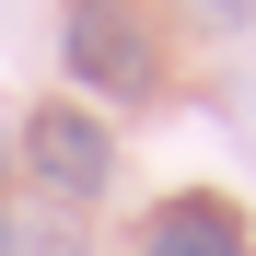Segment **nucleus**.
I'll use <instances>...</instances> for the list:
<instances>
[{"instance_id": "4", "label": "nucleus", "mask_w": 256, "mask_h": 256, "mask_svg": "<svg viewBox=\"0 0 256 256\" xmlns=\"http://www.w3.org/2000/svg\"><path fill=\"white\" fill-rule=\"evenodd\" d=\"M0 256H24V244H12V222H0Z\"/></svg>"}, {"instance_id": "1", "label": "nucleus", "mask_w": 256, "mask_h": 256, "mask_svg": "<svg viewBox=\"0 0 256 256\" xmlns=\"http://www.w3.org/2000/svg\"><path fill=\"white\" fill-rule=\"evenodd\" d=\"M58 58L82 94H105V105H152L163 94V35L140 0H70L58 12Z\"/></svg>"}, {"instance_id": "3", "label": "nucleus", "mask_w": 256, "mask_h": 256, "mask_svg": "<svg viewBox=\"0 0 256 256\" xmlns=\"http://www.w3.org/2000/svg\"><path fill=\"white\" fill-rule=\"evenodd\" d=\"M140 256H256V233H244V210H233V198L186 186V198H163L152 222H140Z\"/></svg>"}, {"instance_id": "2", "label": "nucleus", "mask_w": 256, "mask_h": 256, "mask_svg": "<svg viewBox=\"0 0 256 256\" xmlns=\"http://www.w3.org/2000/svg\"><path fill=\"white\" fill-rule=\"evenodd\" d=\"M24 163H35V186L47 198H105V175H116V140H105V116L94 105H35L24 116Z\"/></svg>"}]
</instances>
